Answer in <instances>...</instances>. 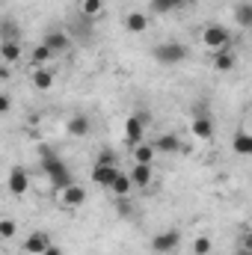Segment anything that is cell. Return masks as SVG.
Segmentation results:
<instances>
[{"label":"cell","mask_w":252,"mask_h":255,"mask_svg":"<svg viewBox=\"0 0 252 255\" xmlns=\"http://www.w3.org/2000/svg\"><path fill=\"white\" fill-rule=\"evenodd\" d=\"M12 110V98H9V92H3L0 95V113H9Z\"/></svg>","instance_id":"obj_32"},{"label":"cell","mask_w":252,"mask_h":255,"mask_svg":"<svg viewBox=\"0 0 252 255\" xmlns=\"http://www.w3.org/2000/svg\"><path fill=\"white\" fill-rule=\"evenodd\" d=\"M57 196V205L63 208V211H77V208H83L86 205V187L83 184H68V187H60V190H54Z\"/></svg>","instance_id":"obj_5"},{"label":"cell","mask_w":252,"mask_h":255,"mask_svg":"<svg viewBox=\"0 0 252 255\" xmlns=\"http://www.w3.org/2000/svg\"><path fill=\"white\" fill-rule=\"evenodd\" d=\"M235 255H252V250H244V247H235Z\"/></svg>","instance_id":"obj_35"},{"label":"cell","mask_w":252,"mask_h":255,"mask_svg":"<svg viewBox=\"0 0 252 255\" xmlns=\"http://www.w3.org/2000/svg\"><path fill=\"white\" fill-rule=\"evenodd\" d=\"M190 133H193L196 139H202V142L214 139V119H211L208 113H196V116L190 119Z\"/></svg>","instance_id":"obj_13"},{"label":"cell","mask_w":252,"mask_h":255,"mask_svg":"<svg viewBox=\"0 0 252 255\" xmlns=\"http://www.w3.org/2000/svg\"><path fill=\"white\" fill-rule=\"evenodd\" d=\"M54 83H57V71H54L51 65L30 68V86H33L36 92H48V89H54Z\"/></svg>","instance_id":"obj_10"},{"label":"cell","mask_w":252,"mask_h":255,"mask_svg":"<svg viewBox=\"0 0 252 255\" xmlns=\"http://www.w3.org/2000/svg\"><path fill=\"white\" fill-rule=\"evenodd\" d=\"M151 57L160 65H181L190 57V48L184 42H160L151 48Z\"/></svg>","instance_id":"obj_3"},{"label":"cell","mask_w":252,"mask_h":255,"mask_svg":"<svg viewBox=\"0 0 252 255\" xmlns=\"http://www.w3.org/2000/svg\"><path fill=\"white\" fill-rule=\"evenodd\" d=\"M211 65H214V71H232V68H238V54H235L232 48L217 51V54L211 57Z\"/></svg>","instance_id":"obj_21"},{"label":"cell","mask_w":252,"mask_h":255,"mask_svg":"<svg viewBox=\"0 0 252 255\" xmlns=\"http://www.w3.org/2000/svg\"><path fill=\"white\" fill-rule=\"evenodd\" d=\"M199 39H202V45H205L211 54L232 48V30H229L226 24H205L202 33H199Z\"/></svg>","instance_id":"obj_2"},{"label":"cell","mask_w":252,"mask_h":255,"mask_svg":"<svg viewBox=\"0 0 252 255\" xmlns=\"http://www.w3.org/2000/svg\"><path fill=\"white\" fill-rule=\"evenodd\" d=\"M157 145L154 142H139V145H133L130 148V157H133V163H154L157 160Z\"/></svg>","instance_id":"obj_19"},{"label":"cell","mask_w":252,"mask_h":255,"mask_svg":"<svg viewBox=\"0 0 252 255\" xmlns=\"http://www.w3.org/2000/svg\"><path fill=\"white\" fill-rule=\"evenodd\" d=\"M98 163H116V166H119V157H116V151L104 148V151H101V157H98Z\"/></svg>","instance_id":"obj_30"},{"label":"cell","mask_w":252,"mask_h":255,"mask_svg":"<svg viewBox=\"0 0 252 255\" xmlns=\"http://www.w3.org/2000/svg\"><path fill=\"white\" fill-rule=\"evenodd\" d=\"M154 145H157L160 154H181V151H184V142H181L178 133H160V136L154 139Z\"/></svg>","instance_id":"obj_18"},{"label":"cell","mask_w":252,"mask_h":255,"mask_svg":"<svg viewBox=\"0 0 252 255\" xmlns=\"http://www.w3.org/2000/svg\"><path fill=\"white\" fill-rule=\"evenodd\" d=\"M42 42L60 57V54H68L71 51V33L68 30H60V27H54V30H48L45 36H42Z\"/></svg>","instance_id":"obj_11"},{"label":"cell","mask_w":252,"mask_h":255,"mask_svg":"<svg viewBox=\"0 0 252 255\" xmlns=\"http://www.w3.org/2000/svg\"><path fill=\"white\" fill-rule=\"evenodd\" d=\"M187 3H193V0H148V12L151 15H169V12L184 9Z\"/></svg>","instance_id":"obj_20"},{"label":"cell","mask_w":252,"mask_h":255,"mask_svg":"<svg viewBox=\"0 0 252 255\" xmlns=\"http://www.w3.org/2000/svg\"><path fill=\"white\" fill-rule=\"evenodd\" d=\"M119 172H122V169H119L116 163H98V160H95V163H92L89 178H92V184H95V187L110 190V187H113V181L119 178Z\"/></svg>","instance_id":"obj_6"},{"label":"cell","mask_w":252,"mask_h":255,"mask_svg":"<svg viewBox=\"0 0 252 255\" xmlns=\"http://www.w3.org/2000/svg\"><path fill=\"white\" fill-rule=\"evenodd\" d=\"M15 235H18V223L12 217H3L0 220V238L3 241H15Z\"/></svg>","instance_id":"obj_27"},{"label":"cell","mask_w":252,"mask_h":255,"mask_svg":"<svg viewBox=\"0 0 252 255\" xmlns=\"http://www.w3.org/2000/svg\"><path fill=\"white\" fill-rule=\"evenodd\" d=\"M178 247H181V232L178 229H163L148 241V250L154 255H172Z\"/></svg>","instance_id":"obj_4"},{"label":"cell","mask_w":252,"mask_h":255,"mask_svg":"<svg viewBox=\"0 0 252 255\" xmlns=\"http://www.w3.org/2000/svg\"><path fill=\"white\" fill-rule=\"evenodd\" d=\"M24 60V45L18 39H3L0 42V63L6 65H15Z\"/></svg>","instance_id":"obj_16"},{"label":"cell","mask_w":252,"mask_h":255,"mask_svg":"<svg viewBox=\"0 0 252 255\" xmlns=\"http://www.w3.org/2000/svg\"><path fill=\"white\" fill-rule=\"evenodd\" d=\"M27 60H30V68H39V65H51L54 60H57V54H54L45 42H39V45H33V48H30Z\"/></svg>","instance_id":"obj_17"},{"label":"cell","mask_w":252,"mask_h":255,"mask_svg":"<svg viewBox=\"0 0 252 255\" xmlns=\"http://www.w3.org/2000/svg\"><path fill=\"white\" fill-rule=\"evenodd\" d=\"M42 255H63V250H60L57 244H51V247H48V250H45Z\"/></svg>","instance_id":"obj_34"},{"label":"cell","mask_w":252,"mask_h":255,"mask_svg":"<svg viewBox=\"0 0 252 255\" xmlns=\"http://www.w3.org/2000/svg\"><path fill=\"white\" fill-rule=\"evenodd\" d=\"M136 190L133 187V181H130V175L127 172H119V178L113 181V187H110V193H113V199H130V193Z\"/></svg>","instance_id":"obj_24"},{"label":"cell","mask_w":252,"mask_h":255,"mask_svg":"<svg viewBox=\"0 0 252 255\" xmlns=\"http://www.w3.org/2000/svg\"><path fill=\"white\" fill-rule=\"evenodd\" d=\"M113 208H116V214H119L122 220H130V217H133V205H130V199H113Z\"/></svg>","instance_id":"obj_28"},{"label":"cell","mask_w":252,"mask_h":255,"mask_svg":"<svg viewBox=\"0 0 252 255\" xmlns=\"http://www.w3.org/2000/svg\"><path fill=\"white\" fill-rule=\"evenodd\" d=\"M89 130H92V119H89L86 113H74V116L65 119V133H68L71 139H83Z\"/></svg>","instance_id":"obj_14"},{"label":"cell","mask_w":252,"mask_h":255,"mask_svg":"<svg viewBox=\"0 0 252 255\" xmlns=\"http://www.w3.org/2000/svg\"><path fill=\"white\" fill-rule=\"evenodd\" d=\"M0 80H3V83H9V80H12V65L0 63Z\"/></svg>","instance_id":"obj_33"},{"label":"cell","mask_w":252,"mask_h":255,"mask_svg":"<svg viewBox=\"0 0 252 255\" xmlns=\"http://www.w3.org/2000/svg\"><path fill=\"white\" fill-rule=\"evenodd\" d=\"M190 253L193 255H211L214 253V241H211L208 235H196V238L190 241Z\"/></svg>","instance_id":"obj_25"},{"label":"cell","mask_w":252,"mask_h":255,"mask_svg":"<svg viewBox=\"0 0 252 255\" xmlns=\"http://www.w3.org/2000/svg\"><path fill=\"white\" fill-rule=\"evenodd\" d=\"M232 148H235L238 154H244V157H250V154H252V133H247V130H241V133H235V139H232Z\"/></svg>","instance_id":"obj_26"},{"label":"cell","mask_w":252,"mask_h":255,"mask_svg":"<svg viewBox=\"0 0 252 255\" xmlns=\"http://www.w3.org/2000/svg\"><path fill=\"white\" fill-rule=\"evenodd\" d=\"M232 15H235V24H238L241 30H252V3H250V0L235 3Z\"/></svg>","instance_id":"obj_23"},{"label":"cell","mask_w":252,"mask_h":255,"mask_svg":"<svg viewBox=\"0 0 252 255\" xmlns=\"http://www.w3.org/2000/svg\"><path fill=\"white\" fill-rule=\"evenodd\" d=\"M238 247H244V250H252V229L241 232V238H238Z\"/></svg>","instance_id":"obj_31"},{"label":"cell","mask_w":252,"mask_h":255,"mask_svg":"<svg viewBox=\"0 0 252 255\" xmlns=\"http://www.w3.org/2000/svg\"><path fill=\"white\" fill-rule=\"evenodd\" d=\"M42 172L51 178L54 190L74 184V175H71V169L65 166V160L57 154V151H54V148H42Z\"/></svg>","instance_id":"obj_1"},{"label":"cell","mask_w":252,"mask_h":255,"mask_svg":"<svg viewBox=\"0 0 252 255\" xmlns=\"http://www.w3.org/2000/svg\"><path fill=\"white\" fill-rule=\"evenodd\" d=\"M127 175H130L133 187L139 193H148L154 187V163H133V166L127 169Z\"/></svg>","instance_id":"obj_7"},{"label":"cell","mask_w":252,"mask_h":255,"mask_svg":"<svg viewBox=\"0 0 252 255\" xmlns=\"http://www.w3.org/2000/svg\"><path fill=\"white\" fill-rule=\"evenodd\" d=\"M6 190L12 196H27L30 193V172L24 166H12L6 175Z\"/></svg>","instance_id":"obj_9"},{"label":"cell","mask_w":252,"mask_h":255,"mask_svg":"<svg viewBox=\"0 0 252 255\" xmlns=\"http://www.w3.org/2000/svg\"><path fill=\"white\" fill-rule=\"evenodd\" d=\"M142 136H145V119H142V116H127V122H125V142L133 148V145L145 142Z\"/></svg>","instance_id":"obj_15"},{"label":"cell","mask_w":252,"mask_h":255,"mask_svg":"<svg viewBox=\"0 0 252 255\" xmlns=\"http://www.w3.org/2000/svg\"><path fill=\"white\" fill-rule=\"evenodd\" d=\"M77 12L86 21H98L104 15V0H77Z\"/></svg>","instance_id":"obj_22"},{"label":"cell","mask_w":252,"mask_h":255,"mask_svg":"<svg viewBox=\"0 0 252 255\" xmlns=\"http://www.w3.org/2000/svg\"><path fill=\"white\" fill-rule=\"evenodd\" d=\"M51 244H54V241H51L48 232H30V235L21 241V253L24 255H42Z\"/></svg>","instance_id":"obj_12"},{"label":"cell","mask_w":252,"mask_h":255,"mask_svg":"<svg viewBox=\"0 0 252 255\" xmlns=\"http://www.w3.org/2000/svg\"><path fill=\"white\" fill-rule=\"evenodd\" d=\"M3 39H18V27H15V21H3Z\"/></svg>","instance_id":"obj_29"},{"label":"cell","mask_w":252,"mask_h":255,"mask_svg":"<svg viewBox=\"0 0 252 255\" xmlns=\"http://www.w3.org/2000/svg\"><path fill=\"white\" fill-rule=\"evenodd\" d=\"M122 24H125V30L130 33V36H142V33L148 30L151 18H148L145 9H127L125 15H122Z\"/></svg>","instance_id":"obj_8"}]
</instances>
